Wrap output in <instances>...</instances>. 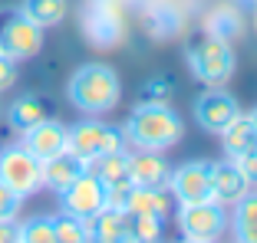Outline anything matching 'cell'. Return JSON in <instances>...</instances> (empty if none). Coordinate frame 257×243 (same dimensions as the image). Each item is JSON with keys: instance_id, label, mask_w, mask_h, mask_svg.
<instances>
[{"instance_id": "25", "label": "cell", "mask_w": 257, "mask_h": 243, "mask_svg": "<svg viewBox=\"0 0 257 243\" xmlns=\"http://www.w3.org/2000/svg\"><path fill=\"white\" fill-rule=\"evenodd\" d=\"M20 194L17 190H10L7 184L0 181V220H14L17 217V210H20Z\"/></svg>"}, {"instance_id": "5", "label": "cell", "mask_w": 257, "mask_h": 243, "mask_svg": "<svg viewBox=\"0 0 257 243\" xmlns=\"http://www.w3.org/2000/svg\"><path fill=\"white\" fill-rule=\"evenodd\" d=\"M125 148V135L115 125H106V122H79L69 128L66 138V152H73L76 158H83L86 164H92L102 154H112Z\"/></svg>"}, {"instance_id": "1", "label": "cell", "mask_w": 257, "mask_h": 243, "mask_svg": "<svg viewBox=\"0 0 257 243\" xmlns=\"http://www.w3.org/2000/svg\"><path fill=\"white\" fill-rule=\"evenodd\" d=\"M182 132H185L182 115L175 112L172 106H165V102H142V106L132 108L122 135L136 144V148L165 152V148H172L182 138Z\"/></svg>"}, {"instance_id": "4", "label": "cell", "mask_w": 257, "mask_h": 243, "mask_svg": "<svg viewBox=\"0 0 257 243\" xmlns=\"http://www.w3.org/2000/svg\"><path fill=\"white\" fill-rule=\"evenodd\" d=\"M43 50V26L30 20L23 10H0V56L20 62Z\"/></svg>"}, {"instance_id": "17", "label": "cell", "mask_w": 257, "mask_h": 243, "mask_svg": "<svg viewBox=\"0 0 257 243\" xmlns=\"http://www.w3.org/2000/svg\"><path fill=\"white\" fill-rule=\"evenodd\" d=\"M168 194L165 188H142V184H132L125 198V214H155V217H165L168 214Z\"/></svg>"}, {"instance_id": "31", "label": "cell", "mask_w": 257, "mask_h": 243, "mask_svg": "<svg viewBox=\"0 0 257 243\" xmlns=\"http://www.w3.org/2000/svg\"><path fill=\"white\" fill-rule=\"evenodd\" d=\"M178 243H198V240H188V236H182V240H178Z\"/></svg>"}, {"instance_id": "23", "label": "cell", "mask_w": 257, "mask_h": 243, "mask_svg": "<svg viewBox=\"0 0 257 243\" xmlns=\"http://www.w3.org/2000/svg\"><path fill=\"white\" fill-rule=\"evenodd\" d=\"M53 230H56V243H79L89 240V224L73 217V214L63 210L60 217H53Z\"/></svg>"}, {"instance_id": "10", "label": "cell", "mask_w": 257, "mask_h": 243, "mask_svg": "<svg viewBox=\"0 0 257 243\" xmlns=\"http://www.w3.org/2000/svg\"><path fill=\"white\" fill-rule=\"evenodd\" d=\"M237 115H241V112H237V99H234V96H227L224 89H218V86L208 89L204 96H198V102H195L198 125H201L204 132H214V135H221Z\"/></svg>"}, {"instance_id": "32", "label": "cell", "mask_w": 257, "mask_h": 243, "mask_svg": "<svg viewBox=\"0 0 257 243\" xmlns=\"http://www.w3.org/2000/svg\"><path fill=\"white\" fill-rule=\"evenodd\" d=\"M125 243H142V240H125Z\"/></svg>"}, {"instance_id": "26", "label": "cell", "mask_w": 257, "mask_h": 243, "mask_svg": "<svg viewBox=\"0 0 257 243\" xmlns=\"http://www.w3.org/2000/svg\"><path fill=\"white\" fill-rule=\"evenodd\" d=\"M168 92H172V86H168L165 79H152V82L142 89V96H145V102H165Z\"/></svg>"}, {"instance_id": "12", "label": "cell", "mask_w": 257, "mask_h": 243, "mask_svg": "<svg viewBox=\"0 0 257 243\" xmlns=\"http://www.w3.org/2000/svg\"><path fill=\"white\" fill-rule=\"evenodd\" d=\"M250 190V181L244 178L241 164L234 158L231 161H218L214 164V178H211V194L221 207H234L237 200Z\"/></svg>"}, {"instance_id": "22", "label": "cell", "mask_w": 257, "mask_h": 243, "mask_svg": "<svg viewBox=\"0 0 257 243\" xmlns=\"http://www.w3.org/2000/svg\"><path fill=\"white\" fill-rule=\"evenodd\" d=\"M128 220V240H142V243H162V220L155 214H125Z\"/></svg>"}, {"instance_id": "24", "label": "cell", "mask_w": 257, "mask_h": 243, "mask_svg": "<svg viewBox=\"0 0 257 243\" xmlns=\"http://www.w3.org/2000/svg\"><path fill=\"white\" fill-rule=\"evenodd\" d=\"M20 243H56L53 217H30L20 224Z\"/></svg>"}, {"instance_id": "27", "label": "cell", "mask_w": 257, "mask_h": 243, "mask_svg": "<svg viewBox=\"0 0 257 243\" xmlns=\"http://www.w3.org/2000/svg\"><path fill=\"white\" fill-rule=\"evenodd\" d=\"M14 79H17V62L7 60V56H0V92L10 89V86H14Z\"/></svg>"}, {"instance_id": "20", "label": "cell", "mask_w": 257, "mask_h": 243, "mask_svg": "<svg viewBox=\"0 0 257 243\" xmlns=\"http://www.w3.org/2000/svg\"><path fill=\"white\" fill-rule=\"evenodd\" d=\"M234 236L237 243H257V194H244L234 204Z\"/></svg>"}, {"instance_id": "16", "label": "cell", "mask_w": 257, "mask_h": 243, "mask_svg": "<svg viewBox=\"0 0 257 243\" xmlns=\"http://www.w3.org/2000/svg\"><path fill=\"white\" fill-rule=\"evenodd\" d=\"M221 142H224V154L227 158H244V154L257 152V125L250 122V115H237L224 132H221Z\"/></svg>"}, {"instance_id": "2", "label": "cell", "mask_w": 257, "mask_h": 243, "mask_svg": "<svg viewBox=\"0 0 257 243\" xmlns=\"http://www.w3.org/2000/svg\"><path fill=\"white\" fill-rule=\"evenodd\" d=\"M119 96H122V82L115 76V69L106 66V62H86L69 79V102L79 112L102 115L109 108H115Z\"/></svg>"}, {"instance_id": "13", "label": "cell", "mask_w": 257, "mask_h": 243, "mask_svg": "<svg viewBox=\"0 0 257 243\" xmlns=\"http://www.w3.org/2000/svg\"><path fill=\"white\" fill-rule=\"evenodd\" d=\"M168 174H172V168H168V161L159 152L139 148L136 154H128V178H132V184H142V188H168Z\"/></svg>"}, {"instance_id": "14", "label": "cell", "mask_w": 257, "mask_h": 243, "mask_svg": "<svg viewBox=\"0 0 257 243\" xmlns=\"http://www.w3.org/2000/svg\"><path fill=\"white\" fill-rule=\"evenodd\" d=\"M86 171H89V164H86L83 158H76L73 152H63V154H56V158L43 161V188L63 194V190L79 174H86Z\"/></svg>"}, {"instance_id": "28", "label": "cell", "mask_w": 257, "mask_h": 243, "mask_svg": "<svg viewBox=\"0 0 257 243\" xmlns=\"http://www.w3.org/2000/svg\"><path fill=\"white\" fill-rule=\"evenodd\" d=\"M237 164H241L244 178H247L250 184H257V152H250V154H244V158H237Z\"/></svg>"}, {"instance_id": "7", "label": "cell", "mask_w": 257, "mask_h": 243, "mask_svg": "<svg viewBox=\"0 0 257 243\" xmlns=\"http://www.w3.org/2000/svg\"><path fill=\"white\" fill-rule=\"evenodd\" d=\"M178 227L188 240L214 243L227 227V214L218 200H201V204H182L178 210Z\"/></svg>"}, {"instance_id": "9", "label": "cell", "mask_w": 257, "mask_h": 243, "mask_svg": "<svg viewBox=\"0 0 257 243\" xmlns=\"http://www.w3.org/2000/svg\"><path fill=\"white\" fill-rule=\"evenodd\" d=\"M60 200H63V210L66 214H73V217H79V220L89 224L92 217L106 207V184L99 181L92 171H86V174H79L66 190H63Z\"/></svg>"}, {"instance_id": "3", "label": "cell", "mask_w": 257, "mask_h": 243, "mask_svg": "<svg viewBox=\"0 0 257 243\" xmlns=\"http://www.w3.org/2000/svg\"><path fill=\"white\" fill-rule=\"evenodd\" d=\"M188 66H191V76L198 82H204L208 89L224 86L234 72V50L221 36H201L188 46Z\"/></svg>"}, {"instance_id": "19", "label": "cell", "mask_w": 257, "mask_h": 243, "mask_svg": "<svg viewBox=\"0 0 257 243\" xmlns=\"http://www.w3.org/2000/svg\"><path fill=\"white\" fill-rule=\"evenodd\" d=\"M43 118H50V112H46V102L37 99V96H20V99L10 102V108H7V122L20 132L33 128V125L43 122Z\"/></svg>"}, {"instance_id": "6", "label": "cell", "mask_w": 257, "mask_h": 243, "mask_svg": "<svg viewBox=\"0 0 257 243\" xmlns=\"http://www.w3.org/2000/svg\"><path fill=\"white\" fill-rule=\"evenodd\" d=\"M0 181L10 190H17L20 198H30L43 188V161L33 152H27L23 144L4 148L0 152Z\"/></svg>"}, {"instance_id": "30", "label": "cell", "mask_w": 257, "mask_h": 243, "mask_svg": "<svg viewBox=\"0 0 257 243\" xmlns=\"http://www.w3.org/2000/svg\"><path fill=\"white\" fill-rule=\"evenodd\" d=\"M250 122H254V125H257V108H254V112H250Z\"/></svg>"}, {"instance_id": "11", "label": "cell", "mask_w": 257, "mask_h": 243, "mask_svg": "<svg viewBox=\"0 0 257 243\" xmlns=\"http://www.w3.org/2000/svg\"><path fill=\"white\" fill-rule=\"evenodd\" d=\"M66 138H69V128L63 125V122L43 118V122H37L33 128L23 132V148L33 152L40 161H50V158H56V154L66 152Z\"/></svg>"}, {"instance_id": "15", "label": "cell", "mask_w": 257, "mask_h": 243, "mask_svg": "<svg viewBox=\"0 0 257 243\" xmlns=\"http://www.w3.org/2000/svg\"><path fill=\"white\" fill-rule=\"evenodd\" d=\"M89 240L92 243H125L128 240V220L119 207H102L89 220Z\"/></svg>"}, {"instance_id": "18", "label": "cell", "mask_w": 257, "mask_h": 243, "mask_svg": "<svg viewBox=\"0 0 257 243\" xmlns=\"http://www.w3.org/2000/svg\"><path fill=\"white\" fill-rule=\"evenodd\" d=\"M89 171L106 184V188H128V184H132V178H128V154H125V148L96 158L89 164Z\"/></svg>"}, {"instance_id": "8", "label": "cell", "mask_w": 257, "mask_h": 243, "mask_svg": "<svg viewBox=\"0 0 257 243\" xmlns=\"http://www.w3.org/2000/svg\"><path fill=\"white\" fill-rule=\"evenodd\" d=\"M211 178H214L211 161H188L168 174V188H172L178 204H201V200H214Z\"/></svg>"}, {"instance_id": "33", "label": "cell", "mask_w": 257, "mask_h": 243, "mask_svg": "<svg viewBox=\"0 0 257 243\" xmlns=\"http://www.w3.org/2000/svg\"><path fill=\"white\" fill-rule=\"evenodd\" d=\"M79 243H92V240H79Z\"/></svg>"}, {"instance_id": "29", "label": "cell", "mask_w": 257, "mask_h": 243, "mask_svg": "<svg viewBox=\"0 0 257 243\" xmlns=\"http://www.w3.org/2000/svg\"><path fill=\"white\" fill-rule=\"evenodd\" d=\"M0 243H20V224L0 220Z\"/></svg>"}, {"instance_id": "21", "label": "cell", "mask_w": 257, "mask_h": 243, "mask_svg": "<svg viewBox=\"0 0 257 243\" xmlns=\"http://www.w3.org/2000/svg\"><path fill=\"white\" fill-rule=\"evenodd\" d=\"M23 14L30 16L37 26H56L66 16V0H23Z\"/></svg>"}]
</instances>
